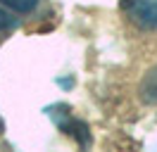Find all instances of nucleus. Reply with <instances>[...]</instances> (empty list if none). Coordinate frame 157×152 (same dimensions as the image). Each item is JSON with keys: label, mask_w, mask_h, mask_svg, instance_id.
Returning <instances> with one entry per match:
<instances>
[{"label": "nucleus", "mask_w": 157, "mask_h": 152, "mask_svg": "<svg viewBox=\"0 0 157 152\" xmlns=\"http://www.w3.org/2000/svg\"><path fill=\"white\" fill-rule=\"evenodd\" d=\"M57 104H52V107H48L45 109V114H48L50 119L55 121V126H57L62 133H67V135H71L74 140L81 145V147H86L90 142V133H88V126L81 121V119H74L71 116V109H69L67 104H62V114H57Z\"/></svg>", "instance_id": "f257e3e1"}, {"label": "nucleus", "mask_w": 157, "mask_h": 152, "mask_svg": "<svg viewBox=\"0 0 157 152\" xmlns=\"http://www.w3.org/2000/svg\"><path fill=\"white\" fill-rule=\"evenodd\" d=\"M124 14L140 28H157V0H124Z\"/></svg>", "instance_id": "f03ea898"}, {"label": "nucleus", "mask_w": 157, "mask_h": 152, "mask_svg": "<svg viewBox=\"0 0 157 152\" xmlns=\"http://www.w3.org/2000/svg\"><path fill=\"white\" fill-rule=\"evenodd\" d=\"M140 97L147 104H157V66H152L140 81Z\"/></svg>", "instance_id": "7ed1b4c3"}, {"label": "nucleus", "mask_w": 157, "mask_h": 152, "mask_svg": "<svg viewBox=\"0 0 157 152\" xmlns=\"http://www.w3.org/2000/svg\"><path fill=\"white\" fill-rule=\"evenodd\" d=\"M0 2L7 5L10 10H14V12H31L40 0H0Z\"/></svg>", "instance_id": "20e7f679"}, {"label": "nucleus", "mask_w": 157, "mask_h": 152, "mask_svg": "<svg viewBox=\"0 0 157 152\" xmlns=\"http://www.w3.org/2000/svg\"><path fill=\"white\" fill-rule=\"evenodd\" d=\"M17 26V19L12 17V12L0 7V33H5V31H10V28Z\"/></svg>", "instance_id": "39448f33"}, {"label": "nucleus", "mask_w": 157, "mask_h": 152, "mask_svg": "<svg viewBox=\"0 0 157 152\" xmlns=\"http://www.w3.org/2000/svg\"><path fill=\"white\" fill-rule=\"evenodd\" d=\"M0 128H2V121H0Z\"/></svg>", "instance_id": "423d86ee"}]
</instances>
